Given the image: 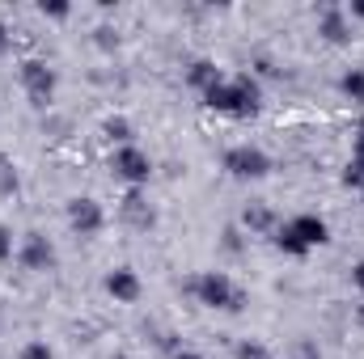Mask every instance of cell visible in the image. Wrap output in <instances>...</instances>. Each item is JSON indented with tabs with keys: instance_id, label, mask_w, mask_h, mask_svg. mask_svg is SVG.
Segmentation results:
<instances>
[{
	"instance_id": "5b68a950",
	"label": "cell",
	"mask_w": 364,
	"mask_h": 359,
	"mask_svg": "<svg viewBox=\"0 0 364 359\" xmlns=\"http://www.w3.org/2000/svg\"><path fill=\"white\" fill-rule=\"evenodd\" d=\"M110 170H114V178H123L127 186H149V178H153V157L140 144H123V148H114Z\"/></svg>"
},
{
	"instance_id": "d6986e66",
	"label": "cell",
	"mask_w": 364,
	"mask_h": 359,
	"mask_svg": "<svg viewBox=\"0 0 364 359\" xmlns=\"http://www.w3.org/2000/svg\"><path fill=\"white\" fill-rule=\"evenodd\" d=\"M352 161L364 165V118H356V136H352Z\"/></svg>"
},
{
	"instance_id": "7c38bea8",
	"label": "cell",
	"mask_w": 364,
	"mask_h": 359,
	"mask_svg": "<svg viewBox=\"0 0 364 359\" xmlns=\"http://www.w3.org/2000/svg\"><path fill=\"white\" fill-rule=\"evenodd\" d=\"M220 77H225V72H220V68H216L212 60H195V64L186 68V85H191V89L199 93V97H203V93L212 89V85H216Z\"/></svg>"
},
{
	"instance_id": "ac0fdd59",
	"label": "cell",
	"mask_w": 364,
	"mask_h": 359,
	"mask_svg": "<svg viewBox=\"0 0 364 359\" xmlns=\"http://www.w3.org/2000/svg\"><path fill=\"white\" fill-rule=\"evenodd\" d=\"M343 186H352V190H364V165L348 161V165H343Z\"/></svg>"
},
{
	"instance_id": "ffe728a7",
	"label": "cell",
	"mask_w": 364,
	"mask_h": 359,
	"mask_svg": "<svg viewBox=\"0 0 364 359\" xmlns=\"http://www.w3.org/2000/svg\"><path fill=\"white\" fill-rule=\"evenodd\" d=\"M38 13H43V17H68L73 9H68V4H60V0H43V4H38Z\"/></svg>"
},
{
	"instance_id": "8992f818",
	"label": "cell",
	"mask_w": 364,
	"mask_h": 359,
	"mask_svg": "<svg viewBox=\"0 0 364 359\" xmlns=\"http://www.w3.org/2000/svg\"><path fill=\"white\" fill-rule=\"evenodd\" d=\"M17 77H21V89H26V97H30L34 106H51L55 85H60V77H55L51 64H43V60H26V64L17 68Z\"/></svg>"
},
{
	"instance_id": "277c9868",
	"label": "cell",
	"mask_w": 364,
	"mask_h": 359,
	"mask_svg": "<svg viewBox=\"0 0 364 359\" xmlns=\"http://www.w3.org/2000/svg\"><path fill=\"white\" fill-rule=\"evenodd\" d=\"M225 170L242 182H259V178L272 174V157H267L259 144H233V148L225 153Z\"/></svg>"
},
{
	"instance_id": "d4e9b609",
	"label": "cell",
	"mask_w": 364,
	"mask_h": 359,
	"mask_svg": "<svg viewBox=\"0 0 364 359\" xmlns=\"http://www.w3.org/2000/svg\"><path fill=\"white\" fill-rule=\"evenodd\" d=\"M174 359H203V355H199V351H178Z\"/></svg>"
},
{
	"instance_id": "5bb4252c",
	"label": "cell",
	"mask_w": 364,
	"mask_h": 359,
	"mask_svg": "<svg viewBox=\"0 0 364 359\" xmlns=\"http://www.w3.org/2000/svg\"><path fill=\"white\" fill-rule=\"evenodd\" d=\"M339 93H343L348 101H364V68H348V72L339 77Z\"/></svg>"
},
{
	"instance_id": "7402d4cb",
	"label": "cell",
	"mask_w": 364,
	"mask_h": 359,
	"mask_svg": "<svg viewBox=\"0 0 364 359\" xmlns=\"http://www.w3.org/2000/svg\"><path fill=\"white\" fill-rule=\"evenodd\" d=\"M352 283H356V292L364 296V258L356 263V267H352Z\"/></svg>"
},
{
	"instance_id": "4fadbf2b",
	"label": "cell",
	"mask_w": 364,
	"mask_h": 359,
	"mask_svg": "<svg viewBox=\"0 0 364 359\" xmlns=\"http://www.w3.org/2000/svg\"><path fill=\"white\" fill-rule=\"evenodd\" d=\"M242 224H246L250 233H267V237L279 228V220L272 216V207H263V203H250V207L242 211Z\"/></svg>"
},
{
	"instance_id": "6da1fadb",
	"label": "cell",
	"mask_w": 364,
	"mask_h": 359,
	"mask_svg": "<svg viewBox=\"0 0 364 359\" xmlns=\"http://www.w3.org/2000/svg\"><path fill=\"white\" fill-rule=\"evenodd\" d=\"M203 106L216 110V114H229V118H255L259 106H263V85H259L250 72L220 77L212 89L203 93Z\"/></svg>"
},
{
	"instance_id": "7a4b0ae2",
	"label": "cell",
	"mask_w": 364,
	"mask_h": 359,
	"mask_svg": "<svg viewBox=\"0 0 364 359\" xmlns=\"http://www.w3.org/2000/svg\"><path fill=\"white\" fill-rule=\"evenodd\" d=\"M326 241H331V224H326L322 216H314V211H301V216L284 220L272 233V245L279 254H288V258H309V254H314L318 245H326Z\"/></svg>"
},
{
	"instance_id": "e0dca14e",
	"label": "cell",
	"mask_w": 364,
	"mask_h": 359,
	"mask_svg": "<svg viewBox=\"0 0 364 359\" xmlns=\"http://www.w3.org/2000/svg\"><path fill=\"white\" fill-rule=\"evenodd\" d=\"M21 359H55V351H51V343H47V338H34V343H26V347H21Z\"/></svg>"
},
{
	"instance_id": "cb8c5ba5",
	"label": "cell",
	"mask_w": 364,
	"mask_h": 359,
	"mask_svg": "<svg viewBox=\"0 0 364 359\" xmlns=\"http://www.w3.org/2000/svg\"><path fill=\"white\" fill-rule=\"evenodd\" d=\"M9 47V30H4V21H0V51Z\"/></svg>"
},
{
	"instance_id": "8fae6325",
	"label": "cell",
	"mask_w": 364,
	"mask_h": 359,
	"mask_svg": "<svg viewBox=\"0 0 364 359\" xmlns=\"http://www.w3.org/2000/svg\"><path fill=\"white\" fill-rule=\"evenodd\" d=\"M119 211H123V220H127V224H136V228H149V224L157 220V211L149 207V199H144V190H140V186H132V190L123 194Z\"/></svg>"
},
{
	"instance_id": "30bf717a",
	"label": "cell",
	"mask_w": 364,
	"mask_h": 359,
	"mask_svg": "<svg viewBox=\"0 0 364 359\" xmlns=\"http://www.w3.org/2000/svg\"><path fill=\"white\" fill-rule=\"evenodd\" d=\"M318 34H322L326 43H348V38H352V17H348V9L326 4V9L318 13Z\"/></svg>"
},
{
	"instance_id": "9a60e30c",
	"label": "cell",
	"mask_w": 364,
	"mask_h": 359,
	"mask_svg": "<svg viewBox=\"0 0 364 359\" xmlns=\"http://www.w3.org/2000/svg\"><path fill=\"white\" fill-rule=\"evenodd\" d=\"M102 136L123 148V144H132V123H127V118H106V123H102Z\"/></svg>"
},
{
	"instance_id": "603a6c76",
	"label": "cell",
	"mask_w": 364,
	"mask_h": 359,
	"mask_svg": "<svg viewBox=\"0 0 364 359\" xmlns=\"http://www.w3.org/2000/svg\"><path fill=\"white\" fill-rule=\"evenodd\" d=\"M348 17H360L364 21V0H352V4H348Z\"/></svg>"
},
{
	"instance_id": "3957f363",
	"label": "cell",
	"mask_w": 364,
	"mask_h": 359,
	"mask_svg": "<svg viewBox=\"0 0 364 359\" xmlns=\"http://www.w3.org/2000/svg\"><path fill=\"white\" fill-rule=\"evenodd\" d=\"M191 292H195V300L203 304V309H220V313H242L246 309V292L233 283V275H225V270H203L195 283H191Z\"/></svg>"
},
{
	"instance_id": "2e32d148",
	"label": "cell",
	"mask_w": 364,
	"mask_h": 359,
	"mask_svg": "<svg viewBox=\"0 0 364 359\" xmlns=\"http://www.w3.org/2000/svg\"><path fill=\"white\" fill-rule=\"evenodd\" d=\"M233 359H275V355H272V347H263L259 338H242L233 347Z\"/></svg>"
},
{
	"instance_id": "ba28073f",
	"label": "cell",
	"mask_w": 364,
	"mask_h": 359,
	"mask_svg": "<svg viewBox=\"0 0 364 359\" xmlns=\"http://www.w3.org/2000/svg\"><path fill=\"white\" fill-rule=\"evenodd\" d=\"M102 287H106V296H110L114 304H136V300H140V292H144L140 275H136L132 267H114L106 279H102Z\"/></svg>"
},
{
	"instance_id": "9c48e42d",
	"label": "cell",
	"mask_w": 364,
	"mask_h": 359,
	"mask_svg": "<svg viewBox=\"0 0 364 359\" xmlns=\"http://www.w3.org/2000/svg\"><path fill=\"white\" fill-rule=\"evenodd\" d=\"M17 263L26 270H51L55 267V245H51L43 233H30V237L21 241V250H17Z\"/></svg>"
},
{
	"instance_id": "52a82bcc",
	"label": "cell",
	"mask_w": 364,
	"mask_h": 359,
	"mask_svg": "<svg viewBox=\"0 0 364 359\" xmlns=\"http://www.w3.org/2000/svg\"><path fill=\"white\" fill-rule=\"evenodd\" d=\"M68 228H73L77 237H97V233L106 228V211H102V203L90 199V194L68 199Z\"/></svg>"
},
{
	"instance_id": "44dd1931",
	"label": "cell",
	"mask_w": 364,
	"mask_h": 359,
	"mask_svg": "<svg viewBox=\"0 0 364 359\" xmlns=\"http://www.w3.org/2000/svg\"><path fill=\"white\" fill-rule=\"evenodd\" d=\"M13 254H17V250H13V233L0 224V263H4V258H13Z\"/></svg>"
}]
</instances>
